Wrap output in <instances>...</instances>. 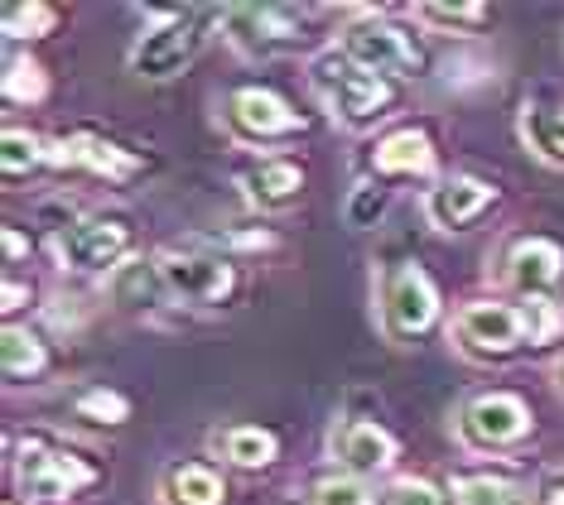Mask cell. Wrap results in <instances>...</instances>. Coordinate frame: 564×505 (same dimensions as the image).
<instances>
[{
    "mask_svg": "<svg viewBox=\"0 0 564 505\" xmlns=\"http://www.w3.org/2000/svg\"><path fill=\"white\" fill-rule=\"evenodd\" d=\"M310 83L324 97V107L333 111V121H343L348 131H367V125H377L395 107V92L387 77L367 73L343 48H328V54H318L310 63Z\"/></svg>",
    "mask_w": 564,
    "mask_h": 505,
    "instance_id": "cell-1",
    "label": "cell"
},
{
    "mask_svg": "<svg viewBox=\"0 0 564 505\" xmlns=\"http://www.w3.org/2000/svg\"><path fill=\"white\" fill-rule=\"evenodd\" d=\"M213 20H227V15L223 10H174L164 24L140 34V44L131 48V68L140 77H155V83L184 73L188 63L198 58V48H203V39H208Z\"/></svg>",
    "mask_w": 564,
    "mask_h": 505,
    "instance_id": "cell-2",
    "label": "cell"
},
{
    "mask_svg": "<svg viewBox=\"0 0 564 505\" xmlns=\"http://www.w3.org/2000/svg\"><path fill=\"white\" fill-rule=\"evenodd\" d=\"M343 54L352 63H362L367 73H387V77H420L425 73V48L415 44V34L401 30L395 20L381 15H357L343 30Z\"/></svg>",
    "mask_w": 564,
    "mask_h": 505,
    "instance_id": "cell-3",
    "label": "cell"
},
{
    "mask_svg": "<svg viewBox=\"0 0 564 505\" xmlns=\"http://www.w3.org/2000/svg\"><path fill=\"white\" fill-rule=\"evenodd\" d=\"M434 318H440V294H434L430 275L420 265H395L387 284H381V328H387L391 342H420Z\"/></svg>",
    "mask_w": 564,
    "mask_h": 505,
    "instance_id": "cell-4",
    "label": "cell"
},
{
    "mask_svg": "<svg viewBox=\"0 0 564 505\" xmlns=\"http://www.w3.org/2000/svg\"><path fill=\"white\" fill-rule=\"evenodd\" d=\"M454 337L468 356L478 361H507L517 356L525 342H531V328H525V308L511 304H468L464 314L454 318Z\"/></svg>",
    "mask_w": 564,
    "mask_h": 505,
    "instance_id": "cell-5",
    "label": "cell"
},
{
    "mask_svg": "<svg viewBox=\"0 0 564 505\" xmlns=\"http://www.w3.org/2000/svg\"><path fill=\"white\" fill-rule=\"evenodd\" d=\"M54 251H58V265H68V270H83V275L111 270L117 275L121 255L131 251V227L121 217H87V222L63 231L54 241Z\"/></svg>",
    "mask_w": 564,
    "mask_h": 505,
    "instance_id": "cell-6",
    "label": "cell"
},
{
    "mask_svg": "<svg viewBox=\"0 0 564 505\" xmlns=\"http://www.w3.org/2000/svg\"><path fill=\"white\" fill-rule=\"evenodd\" d=\"M227 30H232V44L251 58H280L304 48V20L294 10L280 6H237L227 10Z\"/></svg>",
    "mask_w": 564,
    "mask_h": 505,
    "instance_id": "cell-7",
    "label": "cell"
},
{
    "mask_svg": "<svg viewBox=\"0 0 564 505\" xmlns=\"http://www.w3.org/2000/svg\"><path fill=\"white\" fill-rule=\"evenodd\" d=\"M458 433H464L468 448H482V452L511 448L531 433V409H525L521 395H507V391L478 395V399H468L464 419H458Z\"/></svg>",
    "mask_w": 564,
    "mask_h": 505,
    "instance_id": "cell-8",
    "label": "cell"
},
{
    "mask_svg": "<svg viewBox=\"0 0 564 505\" xmlns=\"http://www.w3.org/2000/svg\"><path fill=\"white\" fill-rule=\"evenodd\" d=\"M227 125H232L237 140L247 145H271V140L285 135H304V116L290 107L285 97L265 92V87H241L227 101Z\"/></svg>",
    "mask_w": 564,
    "mask_h": 505,
    "instance_id": "cell-9",
    "label": "cell"
},
{
    "mask_svg": "<svg viewBox=\"0 0 564 505\" xmlns=\"http://www.w3.org/2000/svg\"><path fill=\"white\" fill-rule=\"evenodd\" d=\"M15 482H20V496L24 501H63L73 491L93 486L97 472L87 468L83 458L73 452H54V448H24L20 468H15Z\"/></svg>",
    "mask_w": 564,
    "mask_h": 505,
    "instance_id": "cell-10",
    "label": "cell"
},
{
    "mask_svg": "<svg viewBox=\"0 0 564 505\" xmlns=\"http://www.w3.org/2000/svg\"><path fill=\"white\" fill-rule=\"evenodd\" d=\"M160 270H164L170 294L184 304L213 308V304H227L237 289V270L227 261H217V255H194V251L178 255L174 251V255H160Z\"/></svg>",
    "mask_w": 564,
    "mask_h": 505,
    "instance_id": "cell-11",
    "label": "cell"
},
{
    "mask_svg": "<svg viewBox=\"0 0 564 505\" xmlns=\"http://www.w3.org/2000/svg\"><path fill=\"white\" fill-rule=\"evenodd\" d=\"M328 448H333V458H338V468L348 476H377L395 462L391 433L377 429L371 419H343L338 429H333Z\"/></svg>",
    "mask_w": 564,
    "mask_h": 505,
    "instance_id": "cell-12",
    "label": "cell"
},
{
    "mask_svg": "<svg viewBox=\"0 0 564 505\" xmlns=\"http://www.w3.org/2000/svg\"><path fill=\"white\" fill-rule=\"evenodd\" d=\"M507 284L517 294H525V299H545L550 289L560 284V275H564V251L555 241H545V237H525V241H517L507 251Z\"/></svg>",
    "mask_w": 564,
    "mask_h": 505,
    "instance_id": "cell-13",
    "label": "cell"
},
{
    "mask_svg": "<svg viewBox=\"0 0 564 505\" xmlns=\"http://www.w3.org/2000/svg\"><path fill=\"white\" fill-rule=\"evenodd\" d=\"M492 198H497V188H492V184L458 174V178H444L440 188H430L425 217H430V222L440 227V231H464L473 217H482L487 207H492Z\"/></svg>",
    "mask_w": 564,
    "mask_h": 505,
    "instance_id": "cell-14",
    "label": "cell"
},
{
    "mask_svg": "<svg viewBox=\"0 0 564 505\" xmlns=\"http://www.w3.org/2000/svg\"><path fill=\"white\" fill-rule=\"evenodd\" d=\"M48 164L58 168H87V174H101V178H131L135 174V160L107 140H93V135H73V140H54L48 145Z\"/></svg>",
    "mask_w": 564,
    "mask_h": 505,
    "instance_id": "cell-15",
    "label": "cell"
},
{
    "mask_svg": "<svg viewBox=\"0 0 564 505\" xmlns=\"http://www.w3.org/2000/svg\"><path fill=\"white\" fill-rule=\"evenodd\" d=\"M237 184L247 193V202L271 212V207H290L304 193V168L290 164V160H265V164H251Z\"/></svg>",
    "mask_w": 564,
    "mask_h": 505,
    "instance_id": "cell-16",
    "label": "cell"
},
{
    "mask_svg": "<svg viewBox=\"0 0 564 505\" xmlns=\"http://www.w3.org/2000/svg\"><path fill=\"white\" fill-rule=\"evenodd\" d=\"M371 164H377V174H391V178H415V174L425 178L434 174V150L420 131H395L377 145Z\"/></svg>",
    "mask_w": 564,
    "mask_h": 505,
    "instance_id": "cell-17",
    "label": "cell"
},
{
    "mask_svg": "<svg viewBox=\"0 0 564 505\" xmlns=\"http://www.w3.org/2000/svg\"><path fill=\"white\" fill-rule=\"evenodd\" d=\"M170 284H164L160 261H126L117 275H111V299L121 308H155Z\"/></svg>",
    "mask_w": 564,
    "mask_h": 505,
    "instance_id": "cell-18",
    "label": "cell"
},
{
    "mask_svg": "<svg viewBox=\"0 0 564 505\" xmlns=\"http://www.w3.org/2000/svg\"><path fill=\"white\" fill-rule=\"evenodd\" d=\"M213 448L223 452L232 468H247V472L271 468L275 452H280L275 433H271V429H256V424H237V429H223V433L213 438Z\"/></svg>",
    "mask_w": 564,
    "mask_h": 505,
    "instance_id": "cell-19",
    "label": "cell"
},
{
    "mask_svg": "<svg viewBox=\"0 0 564 505\" xmlns=\"http://www.w3.org/2000/svg\"><path fill=\"white\" fill-rule=\"evenodd\" d=\"M164 496H170V505H227V486L213 468L184 462L164 476Z\"/></svg>",
    "mask_w": 564,
    "mask_h": 505,
    "instance_id": "cell-20",
    "label": "cell"
},
{
    "mask_svg": "<svg viewBox=\"0 0 564 505\" xmlns=\"http://www.w3.org/2000/svg\"><path fill=\"white\" fill-rule=\"evenodd\" d=\"M454 501L458 505H525V486L511 482V476H454Z\"/></svg>",
    "mask_w": 564,
    "mask_h": 505,
    "instance_id": "cell-21",
    "label": "cell"
},
{
    "mask_svg": "<svg viewBox=\"0 0 564 505\" xmlns=\"http://www.w3.org/2000/svg\"><path fill=\"white\" fill-rule=\"evenodd\" d=\"M521 135L541 160L564 164V111L560 107H531L521 116Z\"/></svg>",
    "mask_w": 564,
    "mask_h": 505,
    "instance_id": "cell-22",
    "label": "cell"
},
{
    "mask_svg": "<svg viewBox=\"0 0 564 505\" xmlns=\"http://www.w3.org/2000/svg\"><path fill=\"white\" fill-rule=\"evenodd\" d=\"M0 366H6L10 381H34L48 366V352L34 332L24 328H6V342H0Z\"/></svg>",
    "mask_w": 564,
    "mask_h": 505,
    "instance_id": "cell-23",
    "label": "cell"
},
{
    "mask_svg": "<svg viewBox=\"0 0 564 505\" xmlns=\"http://www.w3.org/2000/svg\"><path fill=\"white\" fill-rule=\"evenodd\" d=\"M0 145H6V154H0V164H6V178H24L34 164L48 160V150H44L30 131H6V140H0Z\"/></svg>",
    "mask_w": 564,
    "mask_h": 505,
    "instance_id": "cell-24",
    "label": "cell"
},
{
    "mask_svg": "<svg viewBox=\"0 0 564 505\" xmlns=\"http://www.w3.org/2000/svg\"><path fill=\"white\" fill-rule=\"evenodd\" d=\"M310 505H371V491L362 486V476H324L310 486Z\"/></svg>",
    "mask_w": 564,
    "mask_h": 505,
    "instance_id": "cell-25",
    "label": "cell"
},
{
    "mask_svg": "<svg viewBox=\"0 0 564 505\" xmlns=\"http://www.w3.org/2000/svg\"><path fill=\"white\" fill-rule=\"evenodd\" d=\"M54 30V10L40 6V0H10L6 6V34L10 39H34V34H48Z\"/></svg>",
    "mask_w": 564,
    "mask_h": 505,
    "instance_id": "cell-26",
    "label": "cell"
},
{
    "mask_svg": "<svg viewBox=\"0 0 564 505\" xmlns=\"http://www.w3.org/2000/svg\"><path fill=\"white\" fill-rule=\"evenodd\" d=\"M78 414L93 424H111V429H117V424L131 419V405H126V395H117V391H87L78 399Z\"/></svg>",
    "mask_w": 564,
    "mask_h": 505,
    "instance_id": "cell-27",
    "label": "cell"
},
{
    "mask_svg": "<svg viewBox=\"0 0 564 505\" xmlns=\"http://www.w3.org/2000/svg\"><path fill=\"white\" fill-rule=\"evenodd\" d=\"M415 20L444 24V30H478L487 20V6H415Z\"/></svg>",
    "mask_w": 564,
    "mask_h": 505,
    "instance_id": "cell-28",
    "label": "cell"
},
{
    "mask_svg": "<svg viewBox=\"0 0 564 505\" xmlns=\"http://www.w3.org/2000/svg\"><path fill=\"white\" fill-rule=\"evenodd\" d=\"M525 328H531V347H545V342H555V332H560V308L550 304V299H525Z\"/></svg>",
    "mask_w": 564,
    "mask_h": 505,
    "instance_id": "cell-29",
    "label": "cell"
},
{
    "mask_svg": "<svg viewBox=\"0 0 564 505\" xmlns=\"http://www.w3.org/2000/svg\"><path fill=\"white\" fill-rule=\"evenodd\" d=\"M6 97L10 101H40L44 97V73L34 63H10L6 73Z\"/></svg>",
    "mask_w": 564,
    "mask_h": 505,
    "instance_id": "cell-30",
    "label": "cell"
},
{
    "mask_svg": "<svg viewBox=\"0 0 564 505\" xmlns=\"http://www.w3.org/2000/svg\"><path fill=\"white\" fill-rule=\"evenodd\" d=\"M387 505H444V491L434 482H420V476H405L387 491Z\"/></svg>",
    "mask_w": 564,
    "mask_h": 505,
    "instance_id": "cell-31",
    "label": "cell"
},
{
    "mask_svg": "<svg viewBox=\"0 0 564 505\" xmlns=\"http://www.w3.org/2000/svg\"><path fill=\"white\" fill-rule=\"evenodd\" d=\"M381 202H387V198H381V193H377V198H371V193H357V198H352V207H348L352 227H367V222H371V217H377V212H381Z\"/></svg>",
    "mask_w": 564,
    "mask_h": 505,
    "instance_id": "cell-32",
    "label": "cell"
},
{
    "mask_svg": "<svg viewBox=\"0 0 564 505\" xmlns=\"http://www.w3.org/2000/svg\"><path fill=\"white\" fill-rule=\"evenodd\" d=\"M6 255H10V261H20V255H24V241H20V231H15V227L6 231Z\"/></svg>",
    "mask_w": 564,
    "mask_h": 505,
    "instance_id": "cell-33",
    "label": "cell"
},
{
    "mask_svg": "<svg viewBox=\"0 0 564 505\" xmlns=\"http://www.w3.org/2000/svg\"><path fill=\"white\" fill-rule=\"evenodd\" d=\"M20 294H24V289H20L15 279H10V284H6V314H15V308H20Z\"/></svg>",
    "mask_w": 564,
    "mask_h": 505,
    "instance_id": "cell-34",
    "label": "cell"
},
{
    "mask_svg": "<svg viewBox=\"0 0 564 505\" xmlns=\"http://www.w3.org/2000/svg\"><path fill=\"white\" fill-rule=\"evenodd\" d=\"M550 505H564V491H555V496H550Z\"/></svg>",
    "mask_w": 564,
    "mask_h": 505,
    "instance_id": "cell-35",
    "label": "cell"
}]
</instances>
